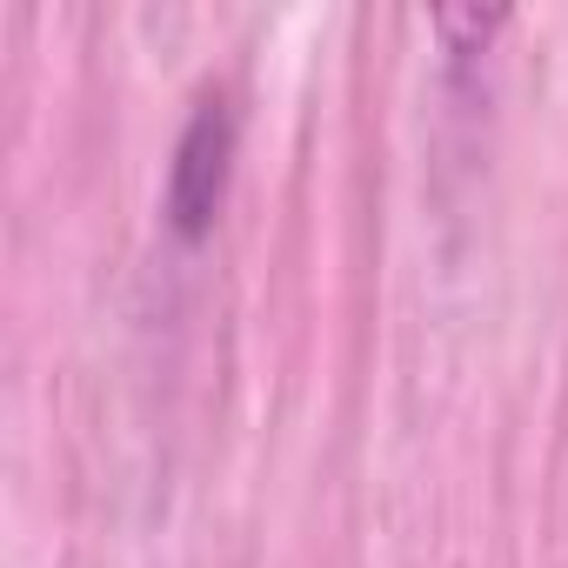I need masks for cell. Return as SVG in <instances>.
<instances>
[{"mask_svg":"<svg viewBox=\"0 0 568 568\" xmlns=\"http://www.w3.org/2000/svg\"><path fill=\"white\" fill-rule=\"evenodd\" d=\"M227 161H234V114L214 94L187 121V134L174 148V168H168V214H174L181 234H207V221L227 194Z\"/></svg>","mask_w":568,"mask_h":568,"instance_id":"cell-1","label":"cell"}]
</instances>
